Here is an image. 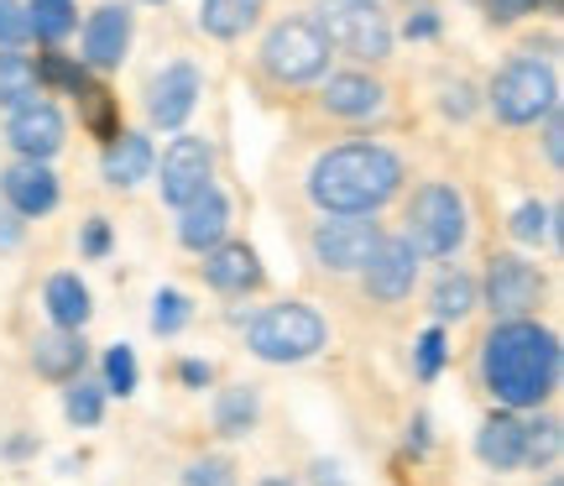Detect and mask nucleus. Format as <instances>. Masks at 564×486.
<instances>
[{
    "label": "nucleus",
    "instance_id": "32",
    "mask_svg": "<svg viewBox=\"0 0 564 486\" xmlns=\"http://www.w3.org/2000/svg\"><path fill=\"white\" fill-rule=\"evenodd\" d=\"M26 37H32V26H26V6H21V0H0V47H6V53H17Z\"/></svg>",
    "mask_w": 564,
    "mask_h": 486
},
{
    "label": "nucleus",
    "instance_id": "20",
    "mask_svg": "<svg viewBox=\"0 0 564 486\" xmlns=\"http://www.w3.org/2000/svg\"><path fill=\"white\" fill-rule=\"evenodd\" d=\"M324 105H329L335 116H350V121L377 116V110H382V84L366 79V74H335V79L324 84Z\"/></svg>",
    "mask_w": 564,
    "mask_h": 486
},
{
    "label": "nucleus",
    "instance_id": "23",
    "mask_svg": "<svg viewBox=\"0 0 564 486\" xmlns=\"http://www.w3.org/2000/svg\"><path fill=\"white\" fill-rule=\"evenodd\" d=\"M47 314L58 330H79L89 320V288L74 278V272H58V278H47Z\"/></svg>",
    "mask_w": 564,
    "mask_h": 486
},
{
    "label": "nucleus",
    "instance_id": "27",
    "mask_svg": "<svg viewBox=\"0 0 564 486\" xmlns=\"http://www.w3.org/2000/svg\"><path fill=\"white\" fill-rule=\"evenodd\" d=\"M470 309H476V283H470L465 272L440 278V288H434V314H440V320H465Z\"/></svg>",
    "mask_w": 564,
    "mask_h": 486
},
{
    "label": "nucleus",
    "instance_id": "3",
    "mask_svg": "<svg viewBox=\"0 0 564 486\" xmlns=\"http://www.w3.org/2000/svg\"><path fill=\"white\" fill-rule=\"evenodd\" d=\"M246 341H251V350H257L262 361H278V366L308 361L324 345V320L308 304H272L251 320Z\"/></svg>",
    "mask_w": 564,
    "mask_h": 486
},
{
    "label": "nucleus",
    "instance_id": "35",
    "mask_svg": "<svg viewBox=\"0 0 564 486\" xmlns=\"http://www.w3.org/2000/svg\"><path fill=\"white\" fill-rule=\"evenodd\" d=\"M440 366H444V335L429 330L419 341V377H440Z\"/></svg>",
    "mask_w": 564,
    "mask_h": 486
},
{
    "label": "nucleus",
    "instance_id": "26",
    "mask_svg": "<svg viewBox=\"0 0 564 486\" xmlns=\"http://www.w3.org/2000/svg\"><path fill=\"white\" fill-rule=\"evenodd\" d=\"M215 424H220V434H246V429L257 424V392H251V387H230V392H220Z\"/></svg>",
    "mask_w": 564,
    "mask_h": 486
},
{
    "label": "nucleus",
    "instance_id": "9",
    "mask_svg": "<svg viewBox=\"0 0 564 486\" xmlns=\"http://www.w3.org/2000/svg\"><path fill=\"white\" fill-rule=\"evenodd\" d=\"M209 179H215V152H209V142H199V137H178V142L162 152V199L167 204H188L199 199L204 188H209Z\"/></svg>",
    "mask_w": 564,
    "mask_h": 486
},
{
    "label": "nucleus",
    "instance_id": "10",
    "mask_svg": "<svg viewBox=\"0 0 564 486\" xmlns=\"http://www.w3.org/2000/svg\"><path fill=\"white\" fill-rule=\"evenodd\" d=\"M6 142L21 152V162H47L63 147V116H58V105L26 100L21 110H11V121H6Z\"/></svg>",
    "mask_w": 564,
    "mask_h": 486
},
{
    "label": "nucleus",
    "instance_id": "45",
    "mask_svg": "<svg viewBox=\"0 0 564 486\" xmlns=\"http://www.w3.org/2000/svg\"><path fill=\"white\" fill-rule=\"evenodd\" d=\"M147 6H167V0H147Z\"/></svg>",
    "mask_w": 564,
    "mask_h": 486
},
{
    "label": "nucleus",
    "instance_id": "31",
    "mask_svg": "<svg viewBox=\"0 0 564 486\" xmlns=\"http://www.w3.org/2000/svg\"><path fill=\"white\" fill-rule=\"evenodd\" d=\"M183 324H188V299H183L178 288H162L158 299H152V330L158 335H178Z\"/></svg>",
    "mask_w": 564,
    "mask_h": 486
},
{
    "label": "nucleus",
    "instance_id": "29",
    "mask_svg": "<svg viewBox=\"0 0 564 486\" xmlns=\"http://www.w3.org/2000/svg\"><path fill=\"white\" fill-rule=\"evenodd\" d=\"M137 356H131V345H110L105 350V392H121V398H131L137 392Z\"/></svg>",
    "mask_w": 564,
    "mask_h": 486
},
{
    "label": "nucleus",
    "instance_id": "28",
    "mask_svg": "<svg viewBox=\"0 0 564 486\" xmlns=\"http://www.w3.org/2000/svg\"><path fill=\"white\" fill-rule=\"evenodd\" d=\"M63 413H68V424H100V413H105V387L95 382H74L68 387V398H63Z\"/></svg>",
    "mask_w": 564,
    "mask_h": 486
},
{
    "label": "nucleus",
    "instance_id": "1",
    "mask_svg": "<svg viewBox=\"0 0 564 486\" xmlns=\"http://www.w3.org/2000/svg\"><path fill=\"white\" fill-rule=\"evenodd\" d=\"M560 382V341L554 330L533 320H507L491 330L486 341V387L491 398L518 413V408H539Z\"/></svg>",
    "mask_w": 564,
    "mask_h": 486
},
{
    "label": "nucleus",
    "instance_id": "24",
    "mask_svg": "<svg viewBox=\"0 0 564 486\" xmlns=\"http://www.w3.org/2000/svg\"><path fill=\"white\" fill-rule=\"evenodd\" d=\"M26 100H37V63L26 53H0V105L21 110Z\"/></svg>",
    "mask_w": 564,
    "mask_h": 486
},
{
    "label": "nucleus",
    "instance_id": "14",
    "mask_svg": "<svg viewBox=\"0 0 564 486\" xmlns=\"http://www.w3.org/2000/svg\"><path fill=\"white\" fill-rule=\"evenodd\" d=\"M194 105H199V68L194 63L162 68V79L152 84V121L173 131V126H183L194 116Z\"/></svg>",
    "mask_w": 564,
    "mask_h": 486
},
{
    "label": "nucleus",
    "instance_id": "42",
    "mask_svg": "<svg viewBox=\"0 0 564 486\" xmlns=\"http://www.w3.org/2000/svg\"><path fill=\"white\" fill-rule=\"evenodd\" d=\"M465 100H470V89L460 84V89H449V95H444V110H449V116H465V110H470Z\"/></svg>",
    "mask_w": 564,
    "mask_h": 486
},
{
    "label": "nucleus",
    "instance_id": "38",
    "mask_svg": "<svg viewBox=\"0 0 564 486\" xmlns=\"http://www.w3.org/2000/svg\"><path fill=\"white\" fill-rule=\"evenodd\" d=\"M84 251H89V257H105V251H110V225L105 220L84 225Z\"/></svg>",
    "mask_w": 564,
    "mask_h": 486
},
{
    "label": "nucleus",
    "instance_id": "44",
    "mask_svg": "<svg viewBox=\"0 0 564 486\" xmlns=\"http://www.w3.org/2000/svg\"><path fill=\"white\" fill-rule=\"evenodd\" d=\"M267 486H293V482H267Z\"/></svg>",
    "mask_w": 564,
    "mask_h": 486
},
{
    "label": "nucleus",
    "instance_id": "8",
    "mask_svg": "<svg viewBox=\"0 0 564 486\" xmlns=\"http://www.w3.org/2000/svg\"><path fill=\"white\" fill-rule=\"evenodd\" d=\"M377 246H382V230L366 220V215H329L314 230V257L329 272H361Z\"/></svg>",
    "mask_w": 564,
    "mask_h": 486
},
{
    "label": "nucleus",
    "instance_id": "41",
    "mask_svg": "<svg viewBox=\"0 0 564 486\" xmlns=\"http://www.w3.org/2000/svg\"><path fill=\"white\" fill-rule=\"evenodd\" d=\"M17 241H21V225L11 215H0V251H11Z\"/></svg>",
    "mask_w": 564,
    "mask_h": 486
},
{
    "label": "nucleus",
    "instance_id": "5",
    "mask_svg": "<svg viewBox=\"0 0 564 486\" xmlns=\"http://www.w3.org/2000/svg\"><path fill=\"white\" fill-rule=\"evenodd\" d=\"M329 47H345L350 58H387L392 53V26H387L377 0H319V21Z\"/></svg>",
    "mask_w": 564,
    "mask_h": 486
},
{
    "label": "nucleus",
    "instance_id": "22",
    "mask_svg": "<svg viewBox=\"0 0 564 486\" xmlns=\"http://www.w3.org/2000/svg\"><path fill=\"white\" fill-rule=\"evenodd\" d=\"M262 6L267 0H204V11H199V26L209 32V37H241L246 26H257V17H262Z\"/></svg>",
    "mask_w": 564,
    "mask_h": 486
},
{
    "label": "nucleus",
    "instance_id": "6",
    "mask_svg": "<svg viewBox=\"0 0 564 486\" xmlns=\"http://www.w3.org/2000/svg\"><path fill=\"white\" fill-rule=\"evenodd\" d=\"M408 246L423 257H455L465 246V199L449 183H423L413 215H408Z\"/></svg>",
    "mask_w": 564,
    "mask_h": 486
},
{
    "label": "nucleus",
    "instance_id": "39",
    "mask_svg": "<svg viewBox=\"0 0 564 486\" xmlns=\"http://www.w3.org/2000/svg\"><path fill=\"white\" fill-rule=\"evenodd\" d=\"M544 152H549V162H560L564 158V126H560V105L549 110V131H544Z\"/></svg>",
    "mask_w": 564,
    "mask_h": 486
},
{
    "label": "nucleus",
    "instance_id": "13",
    "mask_svg": "<svg viewBox=\"0 0 564 486\" xmlns=\"http://www.w3.org/2000/svg\"><path fill=\"white\" fill-rule=\"evenodd\" d=\"M413 278H419V251L408 241H382L371 251V262H366V288H371V299H382V304H398L413 293Z\"/></svg>",
    "mask_w": 564,
    "mask_h": 486
},
{
    "label": "nucleus",
    "instance_id": "18",
    "mask_svg": "<svg viewBox=\"0 0 564 486\" xmlns=\"http://www.w3.org/2000/svg\"><path fill=\"white\" fill-rule=\"evenodd\" d=\"M523 419L518 413H497V419H486L481 434H476V455H481L486 466L497 471H518L523 466Z\"/></svg>",
    "mask_w": 564,
    "mask_h": 486
},
{
    "label": "nucleus",
    "instance_id": "15",
    "mask_svg": "<svg viewBox=\"0 0 564 486\" xmlns=\"http://www.w3.org/2000/svg\"><path fill=\"white\" fill-rule=\"evenodd\" d=\"M230 230V204H225L220 188H204L199 199L183 204V220H178V241L188 251H215Z\"/></svg>",
    "mask_w": 564,
    "mask_h": 486
},
{
    "label": "nucleus",
    "instance_id": "21",
    "mask_svg": "<svg viewBox=\"0 0 564 486\" xmlns=\"http://www.w3.org/2000/svg\"><path fill=\"white\" fill-rule=\"evenodd\" d=\"M100 173L110 188H131V183H141L147 173H152V147H147V137H116L110 142V152H105Z\"/></svg>",
    "mask_w": 564,
    "mask_h": 486
},
{
    "label": "nucleus",
    "instance_id": "33",
    "mask_svg": "<svg viewBox=\"0 0 564 486\" xmlns=\"http://www.w3.org/2000/svg\"><path fill=\"white\" fill-rule=\"evenodd\" d=\"M37 79H53V84H63V89H74V95H89L84 68H74V63L63 58V53H47V58L37 63Z\"/></svg>",
    "mask_w": 564,
    "mask_h": 486
},
{
    "label": "nucleus",
    "instance_id": "25",
    "mask_svg": "<svg viewBox=\"0 0 564 486\" xmlns=\"http://www.w3.org/2000/svg\"><path fill=\"white\" fill-rule=\"evenodd\" d=\"M74 21H79L74 0H32V6H26V26H32V37H42V42H63L74 32Z\"/></svg>",
    "mask_w": 564,
    "mask_h": 486
},
{
    "label": "nucleus",
    "instance_id": "37",
    "mask_svg": "<svg viewBox=\"0 0 564 486\" xmlns=\"http://www.w3.org/2000/svg\"><path fill=\"white\" fill-rule=\"evenodd\" d=\"M533 6H539V0H486L481 11H486L491 21H518V17H528Z\"/></svg>",
    "mask_w": 564,
    "mask_h": 486
},
{
    "label": "nucleus",
    "instance_id": "46",
    "mask_svg": "<svg viewBox=\"0 0 564 486\" xmlns=\"http://www.w3.org/2000/svg\"><path fill=\"white\" fill-rule=\"evenodd\" d=\"M549 486H564V482H549Z\"/></svg>",
    "mask_w": 564,
    "mask_h": 486
},
{
    "label": "nucleus",
    "instance_id": "47",
    "mask_svg": "<svg viewBox=\"0 0 564 486\" xmlns=\"http://www.w3.org/2000/svg\"><path fill=\"white\" fill-rule=\"evenodd\" d=\"M476 6H486V0H476Z\"/></svg>",
    "mask_w": 564,
    "mask_h": 486
},
{
    "label": "nucleus",
    "instance_id": "19",
    "mask_svg": "<svg viewBox=\"0 0 564 486\" xmlns=\"http://www.w3.org/2000/svg\"><path fill=\"white\" fill-rule=\"evenodd\" d=\"M84 341L74 335V330H53V335H42L37 345H32V366H37V377H47V382H74L84 371Z\"/></svg>",
    "mask_w": 564,
    "mask_h": 486
},
{
    "label": "nucleus",
    "instance_id": "12",
    "mask_svg": "<svg viewBox=\"0 0 564 486\" xmlns=\"http://www.w3.org/2000/svg\"><path fill=\"white\" fill-rule=\"evenodd\" d=\"M539 272L528 262H518V257H497L491 262V272H486V299H491V309L502 314V320H523L528 309L539 304Z\"/></svg>",
    "mask_w": 564,
    "mask_h": 486
},
{
    "label": "nucleus",
    "instance_id": "2",
    "mask_svg": "<svg viewBox=\"0 0 564 486\" xmlns=\"http://www.w3.org/2000/svg\"><path fill=\"white\" fill-rule=\"evenodd\" d=\"M403 183V162L392 158L377 142H350L335 147L314 162L308 173V199L319 204L324 215H377Z\"/></svg>",
    "mask_w": 564,
    "mask_h": 486
},
{
    "label": "nucleus",
    "instance_id": "4",
    "mask_svg": "<svg viewBox=\"0 0 564 486\" xmlns=\"http://www.w3.org/2000/svg\"><path fill=\"white\" fill-rule=\"evenodd\" d=\"M560 105V84L544 58H512L491 84V110L502 126H528Z\"/></svg>",
    "mask_w": 564,
    "mask_h": 486
},
{
    "label": "nucleus",
    "instance_id": "40",
    "mask_svg": "<svg viewBox=\"0 0 564 486\" xmlns=\"http://www.w3.org/2000/svg\"><path fill=\"white\" fill-rule=\"evenodd\" d=\"M440 32V17L434 11H419V17L408 21V37H434Z\"/></svg>",
    "mask_w": 564,
    "mask_h": 486
},
{
    "label": "nucleus",
    "instance_id": "17",
    "mask_svg": "<svg viewBox=\"0 0 564 486\" xmlns=\"http://www.w3.org/2000/svg\"><path fill=\"white\" fill-rule=\"evenodd\" d=\"M131 47V11L126 6H105L89 17V32H84V58L95 68H116Z\"/></svg>",
    "mask_w": 564,
    "mask_h": 486
},
{
    "label": "nucleus",
    "instance_id": "43",
    "mask_svg": "<svg viewBox=\"0 0 564 486\" xmlns=\"http://www.w3.org/2000/svg\"><path fill=\"white\" fill-rule=\"evenodd\" d=\"M183 382H188V387H204V382H209V366L183 361Z\"/></svg>",
    "mask_w": 564,
    "mask_h": 486
},
{
    "label": "nucleus",
    "instance_id": "7",
    "mask_svg": "<svg viewBox=\"0 0 564 486\" xmlns=\"http://www.w3.org/2000/svg\"><path fill=\"white\" fill-rule=\"evenodd\" d=\"M262 63H267V74H272V79L308 84V79H319L324 68H329V42H324V32L308 17H288V21H278V26L267 32Z\"/></svg>",
    "mask_w": 564,
    "mask_h": 486
},
{
    "label": "nucleus",
    "instance_id": "16",
    "mask_svg": "<svg viewBox=\"0 0 564 486\" xmlns=\"http://www.w3.org/2000/svg\"><path fill=\"white\" fill-rule=\"evenodd\" d=\"M204 278L220 293H251L262 283V262L246 241H220L215 251H204Z\"/></svg>",
    "mask_w": 564,
    "mask_h": 486
},
{
    "label": "nucleus",
    "instance_id": "34",
    "mask_svg": "<svg viewBox=\"0 0 564 486\" xmlns=\"http://www.w3.org/2000/svg\"><path fill=\"white\" fill-rule=\"evenodd\" d=\"M549 220H554V215H549L544 204H523V209H518V215H512V236H518V241H544L549 236Z\"/></svg>",
    "mask_w": 564,
    "mask_h": 486
},
{
    "label": "nucleus",
    "instance_id": "11",
    "mask_svg": "<svg viewBox=\"0 0 564 486\" xmlns=\"http://www.w3.org/2000/svg\"><path fill=\"white\" fill-rule=\"evenodd\" d=\"M0 194H6V204L17 209L21 220H37V215H47L58 204V179H53L47 162H11L0 173Z\"/></svg>",
    "mask_w": 564,
    "mask_h": 486
},
{
    "label": "nucleus",
    "instance_id": "30",
    "mask_svg": "<svg viewBox=\"0 0 564 486\" xmlns=\"http://www.w3.org/2000/svg\"><path fill=\"white\" fill-rule=\"evenodd\" d=\"M560 455V424L544 419V424H528L523 429V466H549Z\"/></svg>",
    "mask_w": 564,
    "mask_h": 486
},
{
    "label": "nucleus",
    "instance_id": "36",
    "mask_svg": "<svg viewBox=\"0 0 564 486\" xmlns=\"http://www.w3.org/2000/svg\"><path fill=\"white\" fill-rule=\"evenodd\" d=\"M183 482H188V486H236V482H230V466H225V461H199V466L188 471Z\"/></svg>",
    "mask_w": 564,
    "mask_h": 486
}]
</instances>
